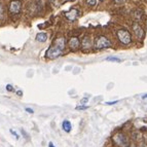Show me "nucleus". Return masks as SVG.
<instances>
[{"mask_svg": "<svg viewBox=\"0 0 147 147\" xmlns=\"http://www.w3.org/2000/svg\"><path fill=\"white\" fill-rule=\"evenodd\" d=\"M112 142L116 147H130L131 141L130 138L125 133L117 132L112 136Z\"/></svg>", "mask_w": 147, "mask_h": 147, "instance_id": "nucleus-1", "label": "nucleus"}, {"mask_svg": "<svg viewBox=\"0 0 147 147\" xmlns=\"http://www.w3.org/2000/svg\"><path fill=\"white\" fill-rule=\"evenodd\" d=\"M111 47V41L108 37L104 35H99L94 40V47L96 49H105Z\"/></svg>", "mask_w": 147, "mask_h": 147, "instance_id": "nucleus-2", "label": "nucleus"}, {"mask_svg": "<svg viewBox=\"0 0 147 147\" xmlns=\"http://www.w3.org/2000/svg\"><path fill=\"white\" fill-rule=\"evenodd\" d=\"M116 37H117V39L119 40L120 43L125 44V45L130 44L131 41H132V36H131L130 32L125 29L117 30V32H116Z\"/></svg>", "mask_w": 147, "mask_h": 147, "instance_id": "nucleus-3", "label": "nucleus"}, {"mask_svg": "<svg viewBox=\"0 0 147 147\" xmlns=\"http://www.w3.org/2000/svg\"><path fill=\"white\" fill-rule=\"evenodd\" d=\"M63 49H60L59 47H57L56 44H53L52 47H49L45 53V58L49 60H55L57 58H59L62 54H63Z\"/></svg>", "mask_w": 147, "mask_h": 147, "instance_id": "nucleus-4", "label": "nucleus"}, {"mask_svg": "<svg viewBox=\"0 0 147 147\" xmlns=\"http://www.w3.org/2000/svg\"><path fill=\"white\" fill-rule=\"evenodd\" d=\"M132 30L134 32L135 36L137 37V39H142L143 37H144V30L142 29V27L138 23H134L133 24Z\"/></svg>", "mask_w": 147, "mask_h": 147, "instance_id": "nucleus-5", "label": "nucleus"}, {"mask_svg": "<svg viewBox=\"0 0 147 147\" xmlns=\"http://www.w3.org/2000/svg\"><path fill=\"white\" fill-rule=\"evenodd\" d=\"M92 45H93V41H92V38L90 35H84L81 39V47L84 51H90L92 49Z\"/></svg>", "mask_w": 147, "mask_h": 147, "instance_id": "nucleus-6", "label": "nucleus"}, {"mask_svg": "<svg viewBox=\"0 0 147 147\" xmlns=\"http://www.w3.org/2000/svg\"><path fill=\"white\" fill-rule=\"evenodd\" d=\"M21 7H22V3L19 0H13L10 2L9 5V11L13 15H17L21 11Z\"/></svg>", "mask_w": 147, "mask_h": 147, "instance_id": "nucleus-7", "label": "nucleus"}, {"mask_svg": "<svg viewBox=\"0 0 147 147\" xmlns=\"http://www.w3.org/2000/svg\"><path fill=\"white\" fill-rule=\"evenodd\" d=\"M68 45H69V49H71V51H77L79 49V47H80V40H79L78 37L73 36L69 39Z\"/></svg>", "mask_w": 147, "mask_h": 147, "instance_id": "nucleus-8", "label": "nucleus"}, {"mask_svg": "<svg viewBox=\"0 0 147 147\" xmlns=\"http://www.w3.org/2000/svg\"><path fill=\"white\" fill-rule=\"evenodd\" d=\"M79 16V11L76 8H71L69 11L65 12V18L69 21H75L76 18Z\"/></svg>", "mask_w": 147, "mask_h": 147, "instance_id": "nucleus-9", "label": "nucleus"}, {"mask_svg": "<svg viewBox=\"0 0 147 147\" xmlns=\"http://www.w3.org/2000/svg\"><path fill=\"white\" fill-rule=\"evenodd\" d=\"M62 129H63L64 132L66 133H70L72 130V125L71 123L69 121L68 119H65L63 120V123H62Z\"/></svg>", "mask_w": 147, "mask_h": 147, "instance_id": "nucleus-10", "label": "nucleus"}, {"mask_svg": "<svg viewBox=\"0 0 147 147\" xmlns=\"http://www.w3.org/2000/svg\"><path fill=\"white\" fill-rule=\"evenodd\" d=\"M54 44H56L57 47H59L60 49H62L64 51L65 49V44H66V41H65V38L64 37H59L55 40Z\"/></svg>", "mask_w": 147, "mask_h": 147, "instance_id": "nucleus-11", "label": "nucleus"}, {"mask_svg": "<svg viewBox=\"0 0 147 147\" xmlns=\"http://www.w3.org/2000/svg\"><path fill=\"white\" fill-rule=\"evenodd\" d=\"M36 40L38 42H45L47 40V34L44 32H39L36 35Z\"/></svg>", "mask_w": 147, "mask_h": 147, "instance_id": "nucleus-12", "label": "nucleus"}, {"mask_svg": "<svg viewBox=\"0 0 147 147\" xmlns=\"http://www.w3.org/2000/svg\"><path fill=\"white\" fill-rule=\"evenodd\" d=\"M106 61H110V62H117V63H120L121 62V60L118 59V58H116V57H108L107 59H106Z\"/></svg>", "mask_w": 147, "mask_h": 147, "instance_id": "nucleus-13", "label": "nucleus"}, {"mask_svg": "<svg viewBox=\"0 0 147 147\" xmlns=\"http://www.w3.org/2000/svg\"><path fill=\"white\" fill-rule=\"evenodd\" d=\"M88 107H90V106H86V105H79V106H76L75 109H76V110H86V109H88Z\"/></svg>", "mask_w": 147, "mask_h": 147, "instance_id": "nucleus-14", "label": "nucleus"}, {"mask_svg": "<svg viewBox=\"0 0 147 147\" xmlns=\"http://www.w3.org/2000/svg\"><path fill=\"white\" fill-rule=\"evenodd\" d=\"M86 2L88 3V5L90 6H95L97 4V0H86Z\"/></svg>", "mask_w": 147, "mask_h": 147, "instance_id": "nucleus-15", "label": "nucleus"}, {"mask_svg": "<svg viewBox=\"0 0 147 147\" xmlns=\"http://www.w3.org/2000/svg\"><path fill=\"white\" fill-rule=\"evenodd\" d=\"M5 88H6V91H7V92H10V93H12V92H15V88H13V86H12L11 84H6Z\"/></svg>", "mask_w": 147, "mask_h": 147, "instance_id": "nucleus-16", "label": "nucleus"}, {"mask_svg": "<svg viewBox=\"0 0 147 147\" xmlns=\"http://www.w3.org/2000/svg\"><path fill=\"white\" fill-rule=\"evenodd\" d=\"M9 133L11 134L12 136H15L16 139H17V140H18V139H20V136H19V134H18L17 132H15V131L12 130V129H10V130H9Z\"/></svg>", "mask_w": 147, "mask_h": 147, "instance_id": "nucleus-17", "label": "nucleus"}, {"mask_svg": "<svg viewBox=\"0 0 147 147\" xmlns=\"http://www.w3.org/2000/svg\"><path fill=\"white\" fill-rule=\"evenodd\" d=\"M3 16H4V12H3V7L0 4V19H2Z\"/></svg>", "mask_w": 147, "mask_h": 147, "instance_id": "nucleus-18", "label": "nucleus"}, {"mask_svg": "<svg viewBox=\"0 0 147 147\" xmlns=\"http://www.w3.org/2000/svg\"><path fill=\"white\" fill-rule=\"evenodd\" d=\"M116 4H123V3L125 2V0H113Z\"/></svg>", "mask_w": 147, "mask_h": 147, "instance_id": "nucleus-19", "label": "nucleus"}, {"mask_svg": "<svg viewBox=\"0 0 147 147\" xmlns=\"http://www.w3.org/2000/svg\"><path fill=\"white\" fill-rule=\"evenodd\" d=\"M25 110H26V112H28V113H30V114H33V113H34V110H33V109H31V108H26V109H25Z\"/></svg>", "mask_w": 147, "mask_h": 147, "instance_id": "nucleus-20", "label": "nucleus"}, {"mask_svg": "<svg viewBox=\"0 0 147 147\" xmlns=\"http://www.w3.org/2000/svg\"><path fill=\"white\" fill-rule=\"evenodd\" d=\"M118 101H111V102H106V105H114V104H117Z\"/></svg>", "mask_w": 147, "mask_h": 147, "instance_id": "nucleus-21", "label": "nucleus"}, {"mask_svg": "<svg viewBox=\"0 0 147 147\" xmlns=\"http://www.w3.org/2000/svg\"><path fill=\"white\" fill-rule=\"evenodd\" d=\"M21 132H22V135H23V136H25V137L27 138V139H29V138H30V136H29V135H28L27 133L25 132V131H24V130H22V131H21Z\"/></svg>", "mask_w": 147, "mask_h": 147, "instance_id": "nucleus-22", "label": "nucleus"}, {"mask_svg": "<svg viewBox=\"0 0 147 147\" xmlns=\"http://www.w3.org/2000/svg\"><path fill=\"white\" fill-rule=\"evenodd\" d=\"M86 102H88V98H86H86L82 99V100H81V104H86Z\"/></svg>", "mask_w": 147, "mask_h": 147, "instance_id": "nucleus-23", "label": "nucleus"}, {"mask_svg": "<svg viewBox=\"0 0 147 147\" xmlns=\"http://www.w3.org/2000/svg\"><path fill=\"white\" fill-rule=\"evenodd\" d=\"M17 95H18V96H20V97H21V96L23 95L22 91H18V92H17Z\"/></svg>", "mask_w": 147, "mask_h": 147, "instance_id": "nucleus-24", "label": "nucleus"}, {"mask_svg": "<svg viewBox=\"0 0 147 147\" xmlns=\"http://www.w3.org/2000/svg\"><path fill=\"white\" fill-rule=\"evenodd\" d=\"M49 147H56V146H55L54 143H53V142H49Z\"/></svg>", "mask_w": 147, "mask_h": 147, "instance_id": "nucleus-25", "label": "nucleus"}, {"mask_svg": "<svg viewBox=\"0 0 147 147\" xmlns=\"http://www.w3.org/2000/svg\"><path fill=\"white\" fill-rule=\"evenodd\" d=\"M142 99H147V94H145V95L142 96Z\"/></svg>", "mask_w": 147, "mask_h": 147, "instance_id": "nucleus-26", "label": "nucleus"}, {"mask_svg": "<svg viewBox=\"0 0 147 147\" xmlns=\"http://www.w3.org/2000/svg\"><path fill=\"white\" fill-rule=\"evenodd\" d=\"M140 147H147V145H146V144H144V143H142V144L140 145Z\"/></svg>", "mask_w": 147, "mask_h": 147, "instance_id": "nucleus-27", "label": "nucleus"}, {"mask_svg": "<svg viewBox=\"0 0 147 147\" xmlns=\"http://www.w3.org/2000/svg\"><path fill=\"white\" fill-rule=\"evenodd\" d=\"M100 1H103V0H100Z\"/></svg>", "mask_w": 147, "mask_h": 147, "instance_id": "nucleus-28", "label": "nucleus"}]
</instances>
